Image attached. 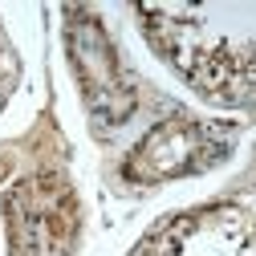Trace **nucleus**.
I'll return each instance as SVG.
<instances>
[{"label":"nucleus","mask_w":256,"mask_h":256,"mask_svg":"<svg viewBox=\"0 0 256 256\" xmlns=\"http://www.w3.org/2000/svg\"><path fill=\"white\" fill-rule=\"evenodd\" d=\"M220 150L224 146L212 142L191 118H179V122L171 118V122L158 126V130L146 134V142L130 154V163L122 167V175L130 183H163V179L208 167L212 158H220Z\"/></svg>","instance_id":"1"}]
</instances>
